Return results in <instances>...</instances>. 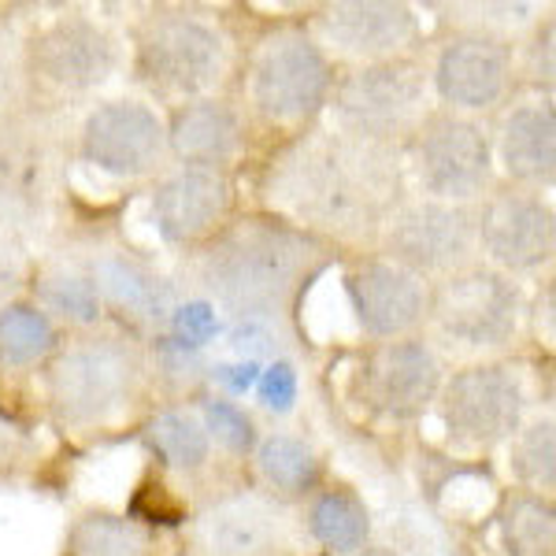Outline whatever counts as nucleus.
Instances as JSON below:
<instances>
[{
  "instance_id": "obj_1",
  "label": "nucleus",
  "mask_w": 556,
  "mask_h": 556,
  "mask_svg": "<svg viewBox=\"0 0 556 556\" xmlns=\"http://www.w3.org/2000/svg\"><path fill=\"white\" fill-rule=\"evenodd\" d=\"M408 197L405 152L334 127L293 134L260 178L264 212L323 241H371Z\"/></svg>"
},
{
  "instance_id": "obj_2",
  "label": "nucleus",
  "mask_w": 556,
  "mask_h": 556,
  "mask_svg": "<svg viewBox=\"0 0 556 556\" xmlns=\"http://www.w3.org/2000/svg\"><path fill=\"white\" fill-rule=\"evenodd\" d=\"M334 256V245L271 212L230 219L208 245L186 260L197 298L212 301L223 319H290L304 290Z\"/></svg>"
},
{
  "instance_id": "obj_3",
  "label": "nucleus",
  "mask_w": 556,
  "mask_h": 556,
  "mask_svg": "<svg viewBox=\"0 0 556 556\" xmlns=\"http://www.w3.org/2000/svg\"><path fill=\"white\" fill-rule=\"evenodd\" d=\"M149 386V353L127 334L89 330L60 345L45 367V401L60 427L104 430L138 405Z\"/></svg>"
},
{
  "instance_id": "obj_4",
  "label": "nucleus",
  "mask_w": 556,
  "mask_h": 556,
  "mask_svg": "<svg viewBox=\"0 0 556 556\" xmlns=\"http://www.w3.org/2000/svg\"><path fill=\"white\" fill-rule=\"evenodd\" d=\"M527 319V293L516 278L493 271L482 260L427 290L424 338L434 353L464 364L493 361L513 349Z\"/></svg>"
},
{
  "instance_id": "obj_5",
  "label": "nucleus",
  "mask_w": 556,
  "mask_h": 556,
  "mask_svg": "<svg viewBox=\"0 0 556 556\" xmlns=\"http://www.w3.org/2000/svg\"><path fill=\"white\" fill-rule=\"evenodd\" d=\"M130 67L160 101H201L227 78L230 45L219 23L193 8H152L134 23Z\"/></svg>"
},
{
  "instance_id": "obj_6",
  "label": "nucleus",
  "mask_w": 556,
  "mask_h": 556,
  "mask_svg": "<svg viewBox=\"0 0 556 556\" xmlns=\"http://www.w3.org/2000/svg\"><path fill=\"white\" fill-rule=\"evenodd\" d=\"M334 60L304 26L271 30L253 49L245 71V104L260 127L293 134L319 127L334 89Z\"/></svg>"
},
{
  "instance_id": "obj_7",
  "label": "nucleus",
  "mask_w": 556,
  "mask_h": 556,
  "mask_svg": "<svg viewBox=\"0 0 556 556\" xmlns=\"http://www.w3.org/2000/svg\"><path fill=\"white\" fill-rule=\"evenodd\" d=\"M430 112H434V97H430L427 64L419 56L338 71L327 104L334 130L397 149H405V141Z\"/></svg>"
},
{
  "instance_id": "obj_8",
  "label": "nucleus",
  "mask_w": 556,
  "mask_h": 556,
  "mask_svg": "<svg viewBox=\"0 0 556 556\" xmlns=\"http://www.w3.org/2000/svg\"><path fill=\"white\" fill-rule=\"evenodd\" d=\"M405 175L419 197L445 204H475L497 182L490 130L482 119L456 112H434L405 141Z\"/></svg>"
},
{
  "instance_id": "obj_9",
  "label": "nucleus",
  "mask_w": 556,
  "mask_h": 556,
  "mask_svg": "<svg viewBox=\"0 0 556 556\" xmlns=\"http://www.w3.org/2000/svg\"><path fill=\"white\" fill-rule=\"evenodd\" d=\"M375 253L405 267L419 282H442L479 260L475 208L408 193L386 215L379 238H375Z\"/></svg>"
},
{
  "instance_id": "obj_10",
  "label": "nucleus",
  "mask_w": 556,
  "mask_h": 556,
  "mask_svg": "<svg viewBox=\"0 0 556 556\" xmlns=\"http://www.w3.org/2000/svg\"><path fill=\"white\" fill-rule=\"evenodd\" d=\"M434 405L453 445L490 453L527 424V386L505 361H475L445 375Z\"/></svg>"
},
{
  "instance_id": "obj_11",
  "label": "nucleus",
  "mask_w": 556,
  "mask_h": 556,
  "mask_svg": "<svg viewBox=\"0 0 556 556\" xmlns=\"http://www.w3.org/2000/svg\"><path fill=\"white\" fill-rule=\"evenodd\" d=\"M475 241L479 260L508 278L549 275L556 260V212L545 193L493 182L475 204Z\"/></svg>"
},
{
  "instance_id": "obj_12",
  "label": "nucleus",
  "mask_w": 556,
  "mask_h": 556,
  "mask_svg": "<svg viewBox=\"0 0 556 556\" xmlns=\"http://www.w3.org/2000/svg\"><path fill=\"white\" fill-rule=\"evenodd\" d=\"M445 361L424 334L371 342L353 371V401L386 424H416L438 401Z\"/></svg>"
},
{
  "instance_id": "obj_13",
  "label": "nucleus",
  "mask_w": 556,
  "mask_h": 556,
  "mask_svg": "<svg viewBox=\"0 0 556 556\" xmlns=\"http://www.w3.org/2000/svg\"><path fill=\"white\" fill-rule=\"evenodd\" d=\"M427 83L434 108L468 115V119H482V115L497 112L513 97L516 45L460 26L438 45L434 60L427 64Z\"/></svg>"
},
{
  "instance_id": "obj_14",
  "label": "nucleus",
  "mask_w": 556,
  "mask_h": 556,
  "mask_svg": "<svg viewBox=\"0 0 556 556\" xmlns=\"http://www.w3.org/2000/svg\"><path fill=\"white\" fill-rule=\"evenodd\" d=\"M78 160L115 182L160 178L172 160L164 115L141 97H112L93 104L78 127Z\"/></svg>"
},
{
  "instance_id": "obj_15",
  "label": "nucleus",
  "mask_w": 556,
  "mask_h": 556,
  "mask_svg": "<svg viewBox=\"0 0 556 556\" xmlns=\"http://www.w3.org/2000/svg\"><path fill=\"white\" fill-rule=\"evenodd\" d=\"M123 45L93 15L71 12L41 26L26 45V75L45 93L89 97L119 75Z\"/></svg>"
},
{
  "instance_id": "obj_16",
  "label": "nucleus",
  "mask_w": 556,
  "mask_h": 556,
  "mask_svg": "<svg viewBox=\"0 0 556 556\" xmlns=\"http://www.w3.org/2000/svg\"><path fill=\"white\" fill-rule=\"evenodd\" d=\"M304 30L319 41L330 60L361 67L416 56L424 23L416 8L397 4V0H338V4H323Z\"/></svg>"
},
{
  "instance_id": "obj_17",
  "label": "nucleus",
  "mask_w": 556,
  "mask_h": 556,
  "mask_svg": "<svg viewBox=\"0 0 556 556\" xmlns=\"http://www.w3.org/2000/svg\"><path fill=\"white\" fill-rule=\"evenodd\" d=\"M235 178L215 167H167L152 182L149 223L156 238L178 253H197L235 219Z\"/></svg>"
},
{
  "instance_id": "obj_18",
  "label": "nucleus",
  "mask_w": 556,
  "mask_h": 556,
  "mask_svg": "<svg viewBox=\"0 0 556 556\" xmlns=\"http://www.w3.org/2000/svg\"><path fill=\"white\" fill-rule=\"evenodd\" d=\"M342 290L356 327L371 342L424 334L427 319V282L408 275L405 267L390 264L379 253H361L345 264Z\"/></svg>"
},
{
  "instance_id": "obj_19",
  "label": "nucleus",
  "mask_w": 556,
  "mask_h": 556,
  "mask_svg": "<svg viewBox=\"0 0 556 556\" xmlns=\"http://www.w3.org/2000/svg\"><path fill=\"white\" fill-rule=\"evenodd\" d=\"M290 542V513L267 490H235L190 523L193 556H278Z\"/></svg>"
},
{
  "instance_id": "obj_20",
  "label": "nucleus",
  "mask_w": 556,
  "mask_h": 556,
  "mask_svg": "<svg viewBox=\"0 0 556 556\" xmlns=\"http://www.w3.org/2000/svg\"><path fill=\"white\" fill-rule=\"evenodd\" d=\"M490 146L501 182L549 193L556 182V101L553 97L513 101L490 130Z\"/></svg>"
},
{
  "instance_id": "obj_21",
  "label": "nucleus",
  "mask_w": 556,
  "mask_h": 556,
  "mask_svg": "<svg viewBox=\"0 0 556 556\" xmlns=\"http://www.w3.org/2000/svg\"><path fill=\"white\" fill-rule=\"evenodd\" d=\"M86 267L104 308L119 312L130 327L152 330V334L167 327V316L178 304V286L152 260L130 249H97Z\"/></svg>"
},
{
  "instance_id": "obj_22",
  "label": "nucleus",
  "mask_w": 556,
  "mask_h": 556,
  "mask_svg": "<svg viewBox=\"0 0 556 556\" xmlns=\"http://www.w3.org/2000/svg\"><path fill=\"white\" fill-rule=\"evenodd\" d=\"M167 156L182 167H215L230 172L245 152V112L227 97H201V101L175 104L164 119Z\"/></svg>"
},
{
  "instance_id": "obj_23",
  "label": "nucleus",
  "mask_w": 556,
  "mask_h": 556,
  "mask_svg": "<svg viewBox=\"0 0 556 556\" xmlns=\"http://www.w3.org/2000/svg\"><path fill=\"white\" fill-rule=\"evenodd\" d=\"M30 290H34V304H38L56 327L83 330V334L101 327L104 304L86 264H75V260H49V264L38 267Z\"/></svg>"
},
{
  "instance_id": "obj_24",
  "label": "nucleus",
  "mask_w": 556,
  "mask_h": 556,
  "mask_svg": "<svg viewBox=\"0 0 556 556\" xmlns=\"http://www.w3.org/2000/svg\"><path fill=\"white\" fill-rule=\"evenodd\" d=\"M304 527H308L312 542H319L334 556H353L364 545H371V513L361 493L345 482H330L312 493Z\"/></svg>"
},
{
  "instance_id": "obj_25",
  "label": "nucleus",
  "mask_w": 556,
  "mask_h": 556,
  "mask_svg": "<svg viewBox=\"0 0 556 556\" xmlns=\"http://www.w3.org/2000/svg\"><path fill=\"white\" fill-rule=\"evenodd\" d=\"M256 475L264 482V490L286 501H304L312 497L323 486V460L316 453V445L304 442L301 434H286V430H275V434L260 438L256 453H253Z\"/></svg>"
},
{
  "instance_id": "obj_26",
  "label": "nucleus",
  "mask_w": 556,
  "mask_h": 556,
  "mask_svg": "<svg viewBox=\"0 0 556 556\" xmlns=\"http://www.w3.org/2000/svg\"><path fill=\"white\" fill-rule=\"evenodd\" d=\"M64 556H156V534L119 513H83L71 523Z\"/></svg>"
},
{
  "instance_id": "obj_27",
  "label": "nucleus",
  "mask_w": 556,
  "mask_h": 556,
  "mask_svg": "<svg viewBox=\"0 0 556 556\" xmlns=\"http://www.w3.org/2000/svg\"><path fill=\"white\" fill-rule=\"evenodd\" d=\"M60 345H64L60 327L34 301L15 298L0 308V367L20 371V367L49 364Z\"/></svg>"
},
{
  "instance_id": "obj_28",
  "label": "nucleus",
  "mask_w": 556,
  "mask_h": 556,
  "mask_svg": "<svg viewBox=\"0 0 556 556\" xmlns=\"http://www.w3.org/2000/svg\"><path fill=\"white\" fill-rule=\"evenodd\" d=\"M149 450L164 460V468H172L182 479H193V475L208 471L212 464V438L208 430L201 427L197 412L186 408H167L160 412L156 419L146 430Z\"/></svg>"
},
{
  "instance_id": "obj_29",
  "label": "nucleus",
  "mask_w": 556,
  "mask_h": 556,
  "mask_svg": "<svg viewBox=\"0 0 556 556\" xmlns=\"http://www.w3.org/2000/svg\"><path fill=\"white\" fill-rule=\"evenodd\" d=\"M501 549L508 556H553L556 549V508L553 497L513 490L497 516Z\"/></svg>"
},
{
  "instance_id": "obj_30",
  "label": "nucleus",
  "mask_w": 556,
  "mask_h": 556,
  "mask_svg": "<svg viewBox=\"0 0 556 556\" xmlns=\"http://www.w3.org/2000/svg\"><path fill=\"white\" fill-rule=\"evenodd\" d=\"M508 475L519 490L553 497L556 490V419L553 412L527 419L508 442Z\"/></svg>"
},
{
  "instance_id": "obj_31",
  "label": "nucleus",
  "mask_w": 556,
  "mask_h": 556,
  "mask_svg": "<svg viewBox=\"0 0 556 556\" xmlns=\"http://www.w3.org/2000/svg\"><path fill=\"white\" fill-rule=\"evenodd\" d=\"M223 345L230 349L235 361L271 364V361H290L301 342L290 319L241 316V319H227V327H223Z\"/></svg>"
},
{
  "instance_id": "obj_32",
  "label": "nucleus",
  "mask_w": 556,
  "mask_h": 556,
  "mask_svg": "<svg viewBox=\"0 0 556 556\" xmlns=\"http://www.w3.org/2000/svg\"><path fill=\"white\" fill-rule=\"evenodd\" d=\"M197 419H201V427L208 430L212 445H219L223 453H230V456L256 453V445H260L256 419L249 416L238 401L208 393V397H201V405H197Z\"/></svg>"
},
{
  "instance_id": "obj_33",
  "label": "nucleus",
  "mask_w": 556,
  "mask_h": 556,
  "mask_svg": "<svg viewBox=\"0 0 556 556\" xmlns=\"http://www.w3.org/2000/svg\"><path fill=\"white\" fill-rule=\"evenodd\" d=\"M516 83L531 89V97H553L556 86V26L549 15H538L523 45H516Z\"/></svg>"
},
{
  "instance_id": "obj_34",
  "label": "nucleus",
  "mask_w": 556,
  "mask_h": 556,
  "mask_svg": "<svg viewBox=\"0 0 556 556\" xmlns=\"http://www.w3.org/2000/svg\"><path fill=\"white\" fill-rule=\"evenodd\" d=\"M149 375H160L172 390H190V386H197L208 375V353L175 342L167 334H152Z\"/></svg>"
},
{
  "instance_id": "obj_35",
  "label": "nucleus",
  "mask_w": 556,
  "mask_h": 556,
  "mask_svg": "<svg viewBox=\"0 0 556 556\" xmlns=\"http://www.w3.org/2000/svg\"><path fill=\"white\" fill-rule=\"evenodd\" d=\"M223 327H227V319L219 316V308H215L212 301L186 298V301H178L172 308L167 327L160 330V334H167V338H175V342H182L190 349H204V353H208V345L223 338Z\"/></svg>"
},
{
  "instance_id": "obj_36",
  "label": "nucleus",
  "mask_w": 556,
  "mask_h": 556,
  "mask_svg": "<svg viewBox=\"0 0 556 556\" xmlns=\"http://www.w3.org/2000/svg\"><path fill=\"white\" fill-rule=\"evenodd\" d=\"M256 405L267 412V416H290L298 408V393H301V375L293 361H271L264 364L256 382Z\"/></svg>"
},
{
  "instance_id": "obj_37",
  "label": "nucleus",
  "mask_w": 556,
  "mask_h": 556,
  "mask_svg": "<svg viewBox=\"0 0 556 556\" xmlns=\"http://www.w3.org/2000/svg\"><path fill=\"white\" fill-rule=\"evenodd\" d=\"M260 371H264V364H253V361H215L208 364V379L212 386H219V397H227V401H238V397H245V393H253L256 390V382H260Z\"/></svg>"
},
{
  "instance_id": "obj_38",
  "label": "nucleus",
  "mask_w": 556,
  "mask_h": 556,
  "mask_svg": "<svg viewBox=\"0 0 556 556\" xmlns=\"http://www.w3.org/2000/svg\"><path fill=\"white\" fill-rule=\"evenodd\" d=\"M553 275H545V282L538 286L534 301L527 304V316H531L534 338H542L545 345H553Z\"/></svg>"
},
{
  "instance_id": "obj_39",
  "label": "nucleus",
  "mask_w": 556,
  "mask_h": 556,
  "mask_svg": "<svg viewBox=\"0 0 556 556\" xmlns=\"http://www.w3.org/2000/svg\"><path fill=\"white\" fill-rule=\"evenodd\" d=\"M23 286V271L20 264H15V256L8 253V249H0V308H4L8 301H15V293H20Z\"/></svg>"
},
{
  "instance_id": "obj_40",
  "label": "nucleus",
  "mask_w": 556,
  "mask_h": 556,
  "mask_svg": "<svg viewBox=\"0 0 556 556\" xmlns=\"http://www.w3.org/2000/svg\"><path fill=\"white\" fill-rule=\"evenodd\" d=\"M353 556H397L393 549H386V545H364L361 553H353Z\"/></svg>"
},
{
  "instance_id": "obj_41",
  "label": "nucleus",
  "mask_w": 556,
  "mask_h": 556,
  "mask_svg": "<svg viewBox=\"0 0 556 556\" xmlns=\"http://www.w3.org/2000/svg\"><path fill=\"white\" fill-rule=\"evenodd\" d=\"M0 115H4V89H0Z\"/></svg>"
}]
</instances>
